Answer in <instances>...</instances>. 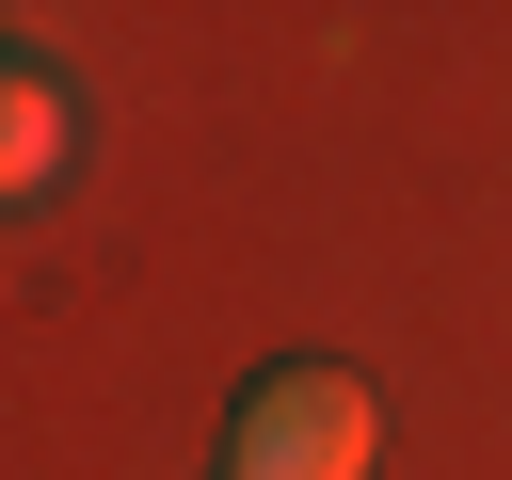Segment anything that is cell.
<instances>
[{"label": "cell", "instance_id": "2", "mask_svg": "<svg viewBox=\"0 0 512 480\" xmlns=\"http://www.w3.org/2000/svg\"><path fill=\"white\" fill-rule=\"evenodd\" d=\"M48 176H64V80H48L32 48H0V208L48 192Z\"/></svg>", "mask_w": 512, "mask_h": 480}, {"label": "cell", "instance_id": "1", "mask_svg": "<svg viewBox=\"0 0 512 480\" xmlns=\"http://www.w3.org/2000/svg\"><path fill=\"white\" fill-rule=\"evenodd\" d=\"M368 448H384V400L352 368H256L224 416V480H368Z\"/></svg>", "mask_w": 512, "mask_h": 480}]
</instances>
